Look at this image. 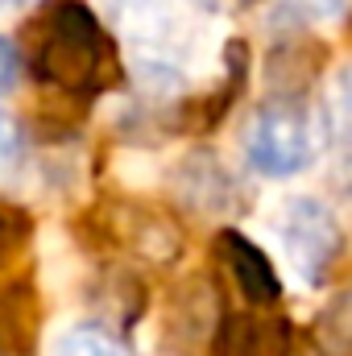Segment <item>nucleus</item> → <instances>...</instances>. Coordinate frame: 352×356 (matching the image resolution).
I'll use <instances>...</instances> for the list:
<instances>
[{"label":"nucleus","mask_w":352,"mask_h":356,"mask_svg":"<svg viewBox=\"0 0 352 356\" xmlns=\"http://www.w3.org/2000/svg\"><path fill=\"white\" fill-rule=\"evenodd\" d=\"M315 149V112L294 95L257 104L245 124V158L265 178H294L311 170Z\"/></svg>","instance_id":"1"},{"label":"nucleus","mask_w":352,"mask_h":356,"mask_svg":"<svg viewBox=\"0 0 352 356\" xmlns=\"http://www.w3.org/2000/svg\"><path fill=\"white\" fill-rule=\"evenodd\" d=\"M273 232H278L286 266H290V273L303 286H319L332 273V266L340 261V249H344L340 220L315 195H290V199H282L278 216H273Z\"/></svg>","instance_id":"2"},{"label":"nucleus","mask_w":352,"mask_h":356,"mask_svg":"<svg viewBox=\"0 0 352 356\" xmlns=\"http://www.w3.org/2000/svg\"><path fill=\"white\" fill-rule=\"evenodd\" d=\"M216 257H220V269L228 273L232 290L249 307H262L265 311V307H273L282 298V277H278L273 261L265 257L249 236H241L237 228H224L216 236Z\"/></svg>","instance_id":"3"},{"label":"nucleus","mask_w":352,"mask_h":356,"mask_svg":"<svg viewBox=\"0 0 352 356\" xmlns=\"http://www.w3.org/2000/svg\"><path fill=\"white\" fill-rule=\"evenodd\" d=\"M42 340V298L33 277H13L0 286V356H38Z\"/></svg>","instance_id":"4"},{"label":"nucleus","mask_w":352,"mask_h":356,"mask_svg":"<svg viewBox=\"0 0 352 356\" xmlns=\"http://www.w3.org/2000/svg\"><path fill=\"white\" fill-rule=\"evenodd\" d=\"M286 323L265 319L262 307L228 311L216 327V356H282L286 353Z\"/></svg>","instance_id":"5"},{"label":"nucleus","mask_w":352,"mask_h":356,"mask_svg":"<svg viewBox=\"0 0 352 356\" xmlns=\"http://www.w3.org/2000/svg\"><path fill=\"white\" fill-rule=\"evenodd\" d=\"M46 356H133V348L104 323H67L54 332Z\"/></svg>","instance_id":"6"},{"label":"nucleus","mask_w":352,"mask_h":356,"mask_svg":"<svg viewBox=\"0 0 352 356\" xmlns=\"http://www.w3.org/2000/svg\"><path fill=\"white\" fill-rule=\"evenodd\" d=\"M315 340L328 356H352V282L315 315Z\"/></svg>","instance_id":"7"},{"label":"nucleus","mask_w":352,"mask_h":356,"mask_svg":"<svg viewBox=\"0 0 352 356\" xmlns=\"http://www.w3.org/2000/svg\"><path fill=\"white\" fill-rule=\"evenodd\" d=\"M332 137H336V154L352 186V71H344L332 88Z\"/></svg>","instance_id":"8"},{"label":"nucleus","mask_w":352,"mask_h":356,"mask_svg":"<svg viewBox=\"0 0 352 356\" xmlns=\"http://www.w3.org/2000/svg\"><path fill=\"white\" fill-rule=\"evenodd\" d=\"M33 236V216L21 203L0 199V266H8L13 257H21V249Z\"/></svg>","instance_id":"9"},{"label":"nucleus","mask_w":352,"mask_h":356,"mask_svg":"<svg viewBox=\"0 0 352 356\" xmlns=\"http://www.w3.org/2000/svg\"><path fill=\"white\" fill-rule=\"evenodd\" d=\"M290 4H294V13H298L303 21H311V25L336 21V17L344 13V0H290Z\"/></svg>","instance_id":"10"},{"label":"nucleus","mask_w":352,"mask_h":356,"mask_svg":"<svg viewBox=\"0 0 352 356\" xmlns=\"http://www.w3.org/2000/svg\"><path fill=\"white\" fill-rule=\"evenodd\" d=\"M13 154H17V124L0 112V170L13 162Z\"/></svg>","instance_id":"11"},{"label":"nucleus","mask_w":352,"mask_h":356,"mask_svg":"<svg viewBox=\"0 0 352 356\" xmlns=\"http://www.w3.org/2000/svg\"><path fill=\"white\" fill-rule=\"evenodd\" d=\"M17 83V50L0 38V91H8Z\"/></svg>","instance_id":"12"},{"label":"nucleus","mask_w":352,"mask_h":356,"mask_svg":"<svg viewBox=\"0 0 352 356\" xmlns=\"http://www.w3.org/2000/svg\"><path fill=\"white\" fill-rule=\"evenodd\" d=\"M13 4H25V0H0V8H13Z\"/></svg>","instance_id":"13"}]
</instances>
